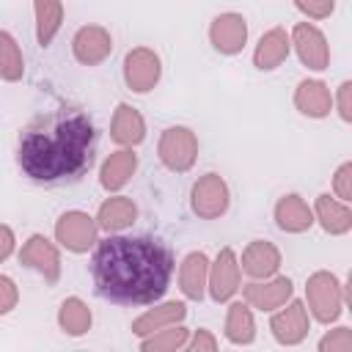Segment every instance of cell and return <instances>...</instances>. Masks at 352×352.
Masks as SVG:
<instances>
[{
    "mask_svg": "<svg viewBox=\"0 0 352 352\" xmlns=\"http://www.w3.org/2000/svg\"><path fill=\"white\" fill-rule=\"evenodd\" d=\"M173 250L154 236H107L91 256L96 292L121 305L157 302L173 275Z\"/></svg>",
    "mask_w": 352,
    "mask_h": 352,
    "instance_id": "1",
    "label": "cell"
},
{
    "mask_svg": "<svg viewBox=\"0 0 352 352\" xmlns=\"http://www.w3.org/2000/svg\"><path fill=\"white\" fill-rule=\"evenodd\" d=\"M94 138V124L82 110L60 107L44 113L19 135V168L33 182H74L91 168Z\"/></svg>",
    "mask_w": 352,
    "mask_h": 352,
    "instance_id": "2",
    "label": "cell"
},
{
    "mask_svg": "<svg viewBox=\"0 0 352 352\" xmlns=\"http://www.w3.org/2000/svg\"><path fill=\"white\" fill-rule=\"evenodd\" d=\"M305 297H308V308L316 322L330 324L338 319L341 305H344V289L333 272H327V270L314 272L305 283Z\"/></svg>",
    "mask_w": 352,
    "mask_h": 352,
    "instance_id": "3",
    "label": "cell"
},
{
    "mask_svg": "<svg viewBox=\"0 0 352 352\" xmlns=\"http://www.w3.org/2000/svg\"><path fill=\"white\" fill-rule=\"evenodd\" d=\"M157 154L162 160V165L173 173H184L195 165V157H198V138L192 129L187 126H168L162 135H160V146H157Z\"/></svg>",
    "mask_w": 352,
    "mask_h": 352,
    "instance_id": "4",
    "label": "cell"
},
{
    "mask_svg": "<svg viewBox=\"0 0 352 352\" xmlns=\"http://www.w3.org/2000/svg\"><path fill=\"white\" fill-rule=\"evenodd\" d=\"M190 206L201 220H214L228 209V184L220 173H206L192 184Z\"/></svg>",
    "mask_w": 352,
    "mask_h": 352,
    "instance_id": "5",
    "label": "cell"
},
{
    "mask_svg": "<svg viewBox=\"0 0 352 352\" xmlns=\"http://www.w3.org/2000/svg\"><path fill=\"white\" fill-rule=\"evenodd\" d=\"M96 234H99V226L91 214L85 212H63L55 223V236L58 242L72 250V253H85L88 248L96 245Z\"/></svg>",
    "mask_w": 352,
    "mask_h": 352,
    "instance_id": "6",
    "label": "cell"
},
{
    "mask_svg": "<svg viewBox=\"0 0 352 352\" xmlns=\"http://www.w3.org/2000/svg\"><path fill=\"white\" fill-rule=\"evenodd\" d=\"M160 72H162L160 55L154 50H148V47H135L124 58V80L135 94L151 91L157 85V80H160Z\"/></svg>",
    "mask_w": 352,
    "mask_h": 352,
    "instance_id": "7",
    "label": "cell"
},
{
    "mask_svg": "<svg viewBox=\"0 0 352 352\" xmlns=\"http://www.w3.org/2000/svg\"><path fill=\"white\" fill-rule=\"evenodd\" d=\"M289 41L294 44L300 60H302L308 69H314V72L327 69V63H330V50H327V38H324V33H322L316 25H311V22H300V25H294Z\"/></svg>",
    "mask_w": 352,
    "mask_h": 352,
    "instance_id": "8",
    "label": "cell"
},
{
    "mask_svg": "<svg viewBox=\"0 0 352 352\" xmlns=\"http://www.w3.org/2000/svg\"><path fill=\"white\" fill-rule=\"evenodd\" d=\"M239 261L234 256L231 248H223L214 258V264L209 267V278H206V286H209V294L214 302H226L231 300L236 292H239Z\"/></svg>",
    "mask_w": 352,
    "mask_h": 352,
    "instance_id": "9",
    "label": "cell"
},
{
    "mask_svg": "<svg viewBox=\"0 0 352 352\" xmlns=\"http://www.w3.org/2000/svg\"><path fill=\"white\" fill-rule=\"evenodd\" d=\"M19 261L25 267L36 270L38 275H44L47 283H58V278H60V256H58V248L47 236H41V234H33L22 245Z\"/></svg>",
    "mask_w": 352,
    "mask_h": 352,
    "instance_id": "10",
    "label": "cell"
},
{
    "mask_svg": "<svg viewBox=\"0 0 352 352\" xmlns=\"http://www.w3.org/2000/svg\"><path fill=\"white\" fill-rule=\"evenodd\" d=\"M72 52L82 66H96L113 52V38L102 25H85L74 33Z\"/></svg>",
    "mask_w": 352,
    "mask_h": 352,
    "instance_id": "11",
    "label": "cell"
},
{
    "mask_svg": "<svg viewBox=\"0 0 352 352\" xmlns=\"http://www.w3.org/2000/svg\"><path fill=\"white\" fill-rule=\"evenodd\" d=\"M270 330H272V336H275L278 344H286V346L300 344L308 336V308L300 300H292L283 311H278L270 319Z\"/></svg>",
    "mask_w": 352,
    "mask_h": 352,
    "instance_id": "12",
    "label": "cell"
},
{
    "mask_svg": "<svg viewBox=\"0 0 352 352\" xmlns=\"http://www.w3.org/2000/svg\"><path fill=\"white\" fill-rule=\"evenodd\" d=\"M209 41L223 55H236L248 41V25L239 14H220L209 25Z\"/></svg>",
    "mask_w": 352,
    "mask_h": 352,
    "instance_id": "13",
    "label": "cell"
},
{
    "mask_svg": "<svg viewBox=\"0 0 352 352\" xmlns=\"http://www.w3.org/2000/svg\"><path fill=\"white\" fill-rule=\"evenodd\" d=\"M292 292H294V286L283 275L280 278H272V280H264V283H248L242 289L245 302L250 308H258V311H275V308H280L292 297Z\"/></svg>",
    "mask_w": 352,
    "mask_h": 352,
    "instance_id": "14",
    "label": "cell"
},
{
    "mask_svg": "<svg viewBox=\"0 0 352 352\" xmlns=\"http://www.w3.org/2000/svg\"><path fill=\"white\" fill-rule=\"evenodd\" d=\"M280 267V253L272 242H264V239H256L245 248L242 253V272H248L250 278H270L275 275Z\"/></svg>",
    "mask_w": 352,
    "mask_h": 352,
    "instance_id": "15",
    "label": "cell"
},
{
    "mask_svg": "<svg viewBox=\"0 0 352 352\" xmlns=\"http://www.w3.org/2000/svg\"><path fill=\"white\" fill-rule=\"evenodd\" d=\"M289 47H292V41H289L286 30L283 28H272L258 38L256 52H253V63L261 72H272L289 58Z\"/></svg>",
    "mask_w": 352,
    "mask_h": 352,
    "instance_id": "16",
    "label": "cell"
},
{
    "mask_svg": "<svg viewBox=\"0 0 352 352\" xmlns=\"http://www.w3.org/2000/svg\"><path fill=\"white\" fill-rule=\"evenodd\" d=\"M275 223L280 231H289V234H302L314 226V212L308 209V204L300 198V195H283L278 204H275Z\"/></svg>",
    "mask_w": 352,
    "mask_h": 352,
    "instance_id": "17",
    "label": "cell"
},
{
    "mask_svg": "<svg viewBox=\"0 0 352 352\" xmlns=\"http://www.w3.org/2000/svg\"><path fill=\"white\" fill-rule=\"evenodd\" d=\"M206 278H209V258L206 253L195 250L187 253L182 267H179V289L187 300H201L204 289H206Z\"/></svg>",
    "mask_w": 352,
    "mask_h": 352,
    "instance_id": "18",
    "label": "cell"
},
{
    "mask_svg": "<svg viewBox=\"0 0 352 352\" xmlns=\"http://www.w3.org/2000/svg\"><path fill=\"white\" fill-rule=\"evenodd\" d=\"M294 104L300 113H305L311 118H324L333 107V96L322 80H302L294 91Z\"/></svg>",
    "mask_w": 352,
    "mask_h": 352,
    "instance_id": "19",
    "label": "cell"
},
{
    "mask_svg": "<svg viewBox=\"0 0 352 352\" xmlns=\"http://www.w3.org/2000/svg\"><path fill=\"white\" fill-rule=\"evenodd\" d=\"M110 138L121 146H138L146 138L143 116L129 104H118L113 113V121H110Z\"/></svg>",
    "mask_w": 352,
    "mask_h": 352,
    "instance_id": "20",
    "label": "cell"
},
{
    "mask_svg": "<svg viewBox=\"0 0 352 352\" xmlns=\"http://www.w3.org/2000/svg\"><path fill=\"white\" fill-rule=\"evenodd\" d=\"M184 316H187V305L170 300V302H162V305L146 311L143 316H138V319L132 322V333L143 338V336H148V333H154V330H162V327H168V324H179Z\"/></svg>",
    "mask_w": 352,
    "mask_h": 352,
    "instance_id": "21",
    "label": "cell"
},
{
    "mask_svg": "<svg viewBox=\"0 0 352 352\" xmlns=\"http://www.w3.org/2000/svg\"><path fill=\"white\" fill-rule=\"evenodd\" d=\"M138 168V154H132V148H121V151H113L104 162H102V170H99V182L104 190H121L132 173Z\"/></svg>",
    "mask_w": 352,
    "mask_h": 352,
    "instance_id": "22",
    "label": "cell"
},
{
    "mask_svg": "<svg viewBox=\"0 0 352 352\" xmlns=\"http://www.w3.org/2000/svg\"><path fill=\"white\" fill-rule=\"evenodd\" d=\"M138 217V206L132 204V198H124V195H116V198H107L102 206H99V214H96V226L102 231H124L135 223Z\"/></svg>",
    "mask_w": 352,
    "mask_h": 352,
    "instance_id": "23",
    "label": "cell"
},
{
    "mask_svg": "<svg viewBox=\"0 0 352 352\" xmlns=\"http://www.w3.org/2000/svg\"><path fill=\"white\" fill-rule=\"evenodd\" d=\"M314 209H316V220L322 223V228L327 234H336L338 236V234H346L352 228V212H349L346 201H336V198H330L324 192V195L316 198Z\"/></svg>",
    "mask_w": 352,
    "mask_h": 352,
    "instance_id": "24",
    "label": "cell"
},
{
    "mask_svg": "<svg viewBox=\"0 0 352 352\" xmlns=\"http://www.w3.org/2000/svg\"><path fill=\"white\" fill-rule=\"evenodd\" d=\"M36 8V41L41 47L52 44L55 33L60 30L63 22V3L60 0H33Z\"/></svg>",
    "mask_w": 352,
    "mask_h": 352,
    "instance_id": "25",
    "label": "cell"
},
{
    "mask_svg": "<svg viewBox=\"0 0 352 352\" xmlns=\"http://www.w3.org/2000/svg\"><path fill=\"white\" fill-rule=\"evenodd\" d=\"M226 338L231 344H250L256 338V322L248 302H231L226 316Z\"/></svg>",
    "mask_w": 352,
    "mask_h": 352,
    "instance_id": "26",
    "label": "cell"
},
{
    "mask_svg": "<svg viewBox=\"0 0 352 352\" xmlns=\"http://www.w3.org/2000/svg\"><path fill=\"white\" fill-rule=\"evenodd\" d=\"M187 341H190V330H187V327H182V324L173 327V324H168V327H162V330H154V333L143 336L140 349H143V352H176V349L187 346Z\"/></svg>",
    "mask_w": 352,
    "mask_h": 352,
    "instance_id": "27",
    "label": "cell"
},
{
    "mask_svg": "<svg viewBox=\"0 0 352 352\" xmlns=\"http://www.w3.org/2000/svg\"><path fill=\"white\" fill-rule=\"evenodd\" d=\"M58 324L63 327V333L69 336H82L91 327V308L80 300V297H69L60 302L58 311Z\"/></svg>",
    "mask_w": 352,
    "mask_h": 352,
    "instance_id": "28",
    "label": "cell"
},
{
    "mask_svg": "<svg viewBox=\"0 0 352 352\" xmlns=\"http://www.w3.org/2000/svg\"><path fill=\"white\" fill-rule=\"evenodd\" d=\"M22 74H25V60H22L19 44L14 41L11 33L0 30V77L8 82H16L22 80Z\"/></svg>",
    "mask_w": 352,
    "mask_h": 352,
    "instance_id": "29",
    "label": "cell"
},
{
    "mask_svg": "<svg viewBox=\"0 0 352 352\" xmlns=\"http://www.w3.org/2000/svg\"><path fill=\"white\" fill-rule=\"evenodd\" d=\"M319 349H322V352H349V349H352V330H349V327L333 330L330 336H324V338L319 341Z\"/></svg>",
    "mask_w": 352,
    "mask_h": 352,
    "instance_id": "30",
    "label": "cell"
},
{
    "mask_svg": "<svg viewBox=\"0 0 352 352\" xmlns=\"http://www.w3.org/2000/svg\"><path fill=\"white\" fill-rule=\"evenodd\" d=\"M294 6H297L305 16H311V19H324V16L333 14L336 0H294Z\"/></svg>",
    "mask_w": 352,
    "mask_h": 352,
    "instance_id": "31",
    "label": "cell"
},
{
    "mask_svg": "<svg viewBox=\"0 0 352 352\" xmlns=\"http://www.w3.org/2000/svg\"><path fill=\"white\" fill-rule=\"evenodd\" d=\"M333 187H336V195H338L341 201H352V162H344V165L336 170Z\"/></svg>",
    "mask_w": 352,
    "mask_h": 352,
    "instance_id": "32",
    "label": "cell"
},
{
    "mask_svg": "<svg viewBox=\"0 0 352 352\" xmlns=\"http://www.w3.org/2000/svg\"><path fill=\"white\" fill-rule=\"evenodd\" d=\"M19 300V292H16V283L8 278V275H0V316L8 314Z\"/></svg>",
    "mask_w": 352,
    "mask_h": 352,
    "instance_id": "33",
    "label": "cell"
},
{
    "mask_svg": "<svg viewBox=\"0 0 352 352\" xmlns=\"http://www.w3.org/2000/svg\"><path fill=\"white\" fill-rule=\"evenodd\" d=\"M190 344V349L192 352H214L217 349V341H214V336L209 333V330H195V336H192V341H187Z\"/></svg>",
    "mask_w": 352,
    "mask_h": 352,
    "instance_id": "34",
    "label": "cell"
},
{
    "mask_svg": "<svg viewBox=\"0 0 352 352\" xmlns=\"http://www.w3.org/2000/svg\"><path fill=\"white\" fill-rule=\"evenodd\" d=\"M349 94H352V82L346 80L338 88V113H341L344 121H352V99H349Z\"/></svg>",
    "mask_w": 352,
    "mask_h": 352,
    "instance_id": "35",
    "label": "cell"
},
{
    "mask_svg": "<svg viewBox=\"0 0 352 352\" xmlns=\"http://www.w3.org/2000/svg\"><path fill=\"white\" fill-rule=\"evenodd\" d=\"M14 253V231L0 223V261H6Z\"/></svg>",
    "mask_w": 352,
    "mask_h": 352,
    "instance_id": "36",
    "label": "cell"
}]
</instances>
